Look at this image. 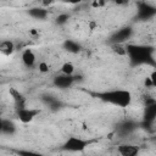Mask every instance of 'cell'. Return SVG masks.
<instances>
[{
  "mask_svg": "<svg viewBox=\"0 0 156 156\" xmlns=\"http://www.w3.org/2000/svg\"><path fill=\"white\" fill-rule=\"evenodd\" d=\"M0 129H1V133L2 134H13L15 130H16V126L12 121L10 119H5L2 118L1 119V126H0Z\"/></svg>",
  "mask_w": 156,
  "mask_h": 156,
  "instance_id": "obj_13",
  "label": "cell"
},
{
  "mask_svg": "<svg viewBox=\"0 0 156 156\" xmlns=\"http://www.w3.org/2000/svg\"><path fill=\"white\" fill-rule=\"evenodd\" d=\"M121 130L126 134H128L129 132H132L133 129H135V123H133V122H130V121H127V122H124V123H122L121 124Z\"/></svg>",
  "mask_w": 156,
  "mask_h": 156,
  "instance_id": "obj_18",
  "label": "cell"
},
{
  "mask_svg": "<svg viewBox=\"0 0 156 156\" xmlns=\"http://www.w3.org/2000/svg\"><path fill=\"white\" fill-rule=\"evenodd\" d=\"M28 15L35 20H45L48 17L49 12L44 7H32V9H29Z\"/></svg>",
  "mask_w": 156,
  "mask_h": 156,
  "instance_id": "obj_10",
  "label": "cell"
},
{
  "mask_svg": "<svg viewBox=\"0 0 156 156\" xmlns=\"http://www.w3.org/2000/svg\"><path fill=\"white\" fill-rule=\"evenodd\" d=\"M63 49H65L66 51L71 52V54H78V52L80 51L82 46H80V44H78L77 41L71 40V39H67V40L63 41Z\"/></svg>",
  "mask_w": 156,
  "mask_h": 156,
  "instance_id": "obj_14",
  "label": "cell"
},
{
  "mask_svg": "<svg viewBox=\"0 0 156 156\" xmlns=\"http://www.w3.org/2000/svg\"><path fill=\"white\" fill-rule=\"evenodd\" d=\"M21 58H22V62L26 67H33L35 65V61H37V56L34 54V51L32 49H24L22 51V55H21Z\"/></svg>",
  "mask_w": 156,
  "mask_h": 156,
  "instance_id": "obj_8",
  "label": "cell"
},
{
  "mask_svg": "<svg viewBox=\"0 0 156 156\" xmlns=\"http://www.w3.org/2000/svg\"><path fill=\"white\" fill-rule=\"evenodd\" d=\"M50 4H52V0H43V5L44 6H48Z\"/></svg>",
  "mask_w": 156,
  "mask_h": 156,
  "instance_id": "obj_24",
  "label": "cell"
},
{
  "mask_svg": "<svg viewBox=\"0 0 156 156\" xmlns=\"http://www.w3.org/2000/svg\"><path fill=\"white\" fill-rule=\"evenodd\" d=\"M117 152L122 156H135L136 154H139V146L130 144H122L117 147Z\"/></svg>",
  "mask_w": 156,
  "mask_h": 156,
  "instance_id": "obj_9",
  "label": "cell"
},
{
  "mask_svg": "<svg viewBox=\"0 0 156 156\" xmlns=\"http://www.w3.org/2000/svg\"><path fill=\"white\" fill-rule=\"evenodd\" d=\"M127 48L128 55L134 63H146L152 60L150 48L140 45H127Z\"/></svg>",
  "mask_w": 156,
  "mask_h": 156,
  "instance_id": "obj_2",
  "label": "cell"
},
{
  "mask_svg": "<svg viewBox=\"0 0 156 156\" xmlns=\"http://www.w3.org/2000/svg\"><path fill=\"white\" fill-rule=\"evenodd\" d=\"M111 50L117 56H127L128 55V48L126 45H123V43H112Z\"/></svg>",
  "mask_w": 156,
  "mask_h": 156,
  "instance_id": "obj_16",
  "label": "cell"
},
{
  "mask_svg": "<svg viewBox=\"0 0 156 156\" xmlns=\"http://www.w3.org/2000/svg\"><path fill=\"white\" fill-rule=\"evenodd\" d=\"M144 84H145V87H152V83H151V80H150V78H149V77H147V78H145Z\"/></svg>",
  "mask_w": 156,
  "mask_h": 156,
  "instance_id": "obj_23",
  "label": "cell"
},
{
  "mask_svg": "<svg viewBox=\"0 0 156 156\" xmlns=\"http://www.w3.org/2000/svg\"><path fill=\"white\" fill-rule=\"evenodd\" d=\"M74 83V77L73 76H66V74H61L54 78V85H56L57 88L61 89H66L72 87V84Z\"/></svg>",
  "mask_w": 156,
  "mask_h": 156,
  "instance_id": "obj_6",
  "label": "cell"
},
{
  "mask_svg": "<svg viewBox=\"0 0 156 156\" xmlns=\"http://www.w3.org/2000/svg\"><path fill=\"white\" fill-rule=\"evenodd\" d=\"M68 18H69V16L67 13H61L56 17V23L57 24H65L68 21Z\"/></svg>",
  "mask_w": 156,
  "mask_h": 156,
  "instance_id": "obj_19",
  "label": "cell"
},
{
  "mask_svg": "<svg viewBox=\"0 0 156 156\" xmlns=\"http://www.w3.org/2000/svg\"><path fill=\"white\" fill-rule=\"evenodd\" d=\"M39 113V110H34V108H29V107H20L17 108V117L22 123H29L32 122L37 115Z\"/></svg>",
  "mask_w": 156,
  "mask_h": 156,
  "instance_id": "obj_4",
  "label": "cell"
},
{
  "mask_svg": "<svg viewBox=\"0 0 156 156\" xmlns=\"http://www.w3.org/2000/svg\"><path fill=\"white\" fill-rule=\"evenodd\" d=\"M0 51L5 56L12 55V52L15 51V44H13V41H11V40H4V41H1V44H0Z\"/></svg>",
  "mask_w": 156,
  "mask_h": 156,
  "instance_id": "obj_15",
  "label": "cell"
},
{
  "mask_svg": "<svg viewBox=\"0 0 156 156\" xmlns=\"http://www.w3.org/2000/svg\"><path fill=\"white\" fill-rule=\"evenodd\" d=\"M38 69H39L40 73H48L49 72V65L45 61H41V62H39Z\"/></svg>",
  "mask_w": 156,
  "mask_h": 156,
  "instance_id": "obj_20",
  "label": "cell"
},
{
  "mask_svg": "<svg viewBox=\"0 0 156 156\" xmlns=\"http://www.w3.org/2000/svg\"><path fill=\"white\" fill-rule=\"evenodd\" d=\"M99 99L118 107H128L132 104V93L127 89H112L98 94Z\"/></svg>",
  "mask_w": 156,
  "mask_h": 156,
  "instance_id": "obj_1",
  "label": "cell"
},
{
  "mask_svg": "<svg viewBox=\"0 0 156 156\" xmlns=\"http://www.w3.org/2000/svg\"><path fill=\"white\" fill-rule=\"evenodd\" d=\"M132 33H133V30H132L130 27H124V28L118 29V30L115 33V35L112 37L113 43H124L126 40H128V39L130 38Z\"/></svg>",
  "mask_w": 156,
  "mask_h": 156,
  "instance_id": "obj_7",
  "label": "cell"
},
{
  "mask_svg": "<svg viewBox=\"0 0 156 156\" xmlns=\"http://www.w3.org/2000/svg\"><path fill=\"white\" fill-rule=\"evenodd\" d=\"M149 78H150V80H151V83H152V87L156 88V69H154V71L150 73Z\"/></svg>",
  "mask_w": 156,
  "mask_h": 156,
  "instance_id": "obj_21",
  "label": "cell"
},
{
  "mask_svg": "<svg viewBox=\"0 0 156 156\" xmlns=\"http://www.w3.org/2000/svg\"><path fill=\"white\" fill-rule=\"evenodd\" d=\"M65 4H69V5H77V4H80L83 0H62Z\"/></svg>",
  "mask_w": 156,
  "mask_h": 156,
  "instance_id": "obj_22",
  "label": "cell"
},
{
  "mask_svg": "<svg viewBox=\"0 0 156 156\" xmlns=\"http://www.w3.org/2000/svg\"><path fill=\"white\" fill-rule=\"evenodd\" d=\"M155 118H156V101L146 105V107H145V115H144L145 122L151 123Z\"/></svg>",
  "mask_w": 156,
  "mask_h": 156,
  "instance_id": "obj_11",
  "label": "cell"
},
{
  "mask_svg": "<svg viewBox=\"0 0 156 156\" xmlns=\"http://www.w3.org/2000/svg\"><path fill=\"white\" fill-rule=\"evenodd\" d=\"M61 73L62 74H66V76H73L74 74V71H76V67L72 62L69 61H66L61 65Z\"/></svg>",
  "mask_w": 156,
  "mask_h": 156,
  "instance_id": "obj_17",
  "label": "cell"
},
{
  "mask_svg": "<svg viewBox=\"0 0 156 156\" xmlns=\"http://www.w3.org/2000/svg\"><path fill=\"white\" fill-rule=\"evenodd\" d=\"M9 93H10V95L12 96V99H13V101H15V105L17 106L16 108H20V107H23V106H24V98H23V95H22L17 89L10 88V89H9Z\"/></svg>",
  "mask_w": 156,
  "mask_h": 156,
  "instance_id": "obj_12",
  "label": "cell"
},
{
  "mask_svg": "<svg viewBox=\"0 0 156 156\" xmlns=\"http://www.w3.org/2000/svg\"><path fill=\"white\" fill-rule=\"evenodd\" d=\"M156 13V7L151 6L150 4L141 2L138 6V17L141 20H149Z\"/></svg>",
  "mask_w": 156,
  "mask_h": 156,
  "instance_id": "obj_5",
  "label": "cell"
},
{
  "mask_svg": "<svg viewBox=\"0 0 156 156\" xmlns=\"http://www.w3.org/2000/svg\"><path fill=\"white\" fill-rule=\"evenodd\" d=\"M90 144L89 140H85L83 138H78V136H69L65 144L62 145V149L66 151H71V152H82L83 150H85V147Z\"/></svg>",
  "mask_w": 156,
  "mask_h": 156,
  "instance_id": "obj_3",
  "label": "cell"
}]
</instances>
